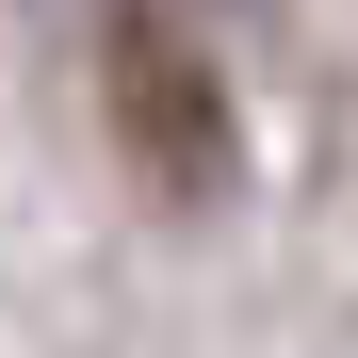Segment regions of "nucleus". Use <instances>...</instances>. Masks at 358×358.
<instances>
[{"instance_id":"1","label":"nucleus","mask_w":358,"mask_h":358,"mask_svg":"<svg viewBox=\"0 0 358 358\" xmlns=\"http://www.w3.org/2000/svg\"><path fill=\"white\" fill-rule=\"evenodd\" d=\"M98 114H114V147H131V179L179 196V212H212L228 179H245V131H228L212 49L179 33V17H147V0H114V17H98Z\"/></svg>"}]
</instances>
